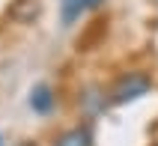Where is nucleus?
Segmentation results:
<instances>
[{"instance_id": "nucleus-1", "label": "nucleus", "mask_w": 158, "mask_h": 146, "mask_svg": "<svg viewBox=\"0 0 158 146\" xmlns=\"http://www.w3.org/2000/svg\"><path fill=\"white\" fill-rule=\"evenodd\" d=\"M149 75L146 72H125L123 77H116V84L110 86V102L114 104H128V102H137L140 95L149 93Z\"/></svg>"}, {"instance_id": "nucleus-2", "label": "nucleus", "mask_w": 158, "mask_h": 146, "mask_svg": "<svg viewBox=\"0 0 158 146\" xmlns=\"http://www.w3.org/2000/svg\"><path fill=\"white\" fill-rule=\"evenodd\" d=\"M105 3V0H60V12H63V24H75L84 12H93Z\"/></svg>"}, {"instance_id": "nucleus-3", "label": "nucleus", "mask_w": 158, "mask_h": 146, "mask_svg": "<svg viewBox=\"0 0 158 146\" xmlns=\"http://www.w3.org/2000/svg\"><path fill=\"white\" fill-rule=\"evenodd\" d=\"M54 146H93V131H89V125H75V128L63 131L54 140Z\"/></svg>"}, {"instance_id": "nucleus-4", "label": "nucleus", "mask_w": 158, "mask_h": 146, "mask_svg": "<svg viewBox=\"0 0 158 146\" xmlns=\"http://www.w3.org/2000/svg\"><path fill=\"white\" fill-rule=\"evenodd\" d=\"M30 107H33L36 113H51V107H54V90L48 84L33 86V93H30Z\"/></svg>"}, {"instance_id": "nucleus-5", "label": "nucleus", "mask_w": 158, "mask_h": 146, "mask_svg": "<svg viewBox=\"0 0 158 146\" xmlns=\"http://www.w3.org/2000/svg\"><path fill=\"white\" fill-rule=\"evenodd\" d=\"M0 146H3V140H0Z\"/></svg>"}, {"instance_id": "nucleus-6", "label": "nucleus", "mask_w": 158, "mask_h": 146, "mask_svg": "<svg viewBox=\"0 0 158 146\" xmlns=\"http://www.w3.org/2000/svg\"><path fill=\"white\" fill-rule=\"evenodd\" d=\"M155 146H158V143H155Z\"/></svg>"}]
</instances>
